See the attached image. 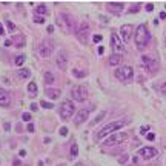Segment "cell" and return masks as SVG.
<instances>
[{"label":"cell","mask_w":166,"mask_h":166,"mask_svg":"<svg viewBox=\"0 0 166 166\" xmlns=\"http://www.w3.org/2000/svg\"><path fill=\"white\" fill-rule=\"evenodd\" d=\"M146 138H148V140H149V142H152V140H154V138H155V135H154V134H152V132H148V134H146Z\"/></svg>","instance_id":"obj_36"},{"label":"cell","mask_w":166,"mask_h":166,"mask_svg":"<svg viewBox=\"0 0 166 166\" xmlns=\"http://www.w3.org/2000/svg\"><path fill=\"white\" fill-rule=\"evenodd\" d=\"M46 13H48V8L45 5H39V6L35 8V15H42V17H43Z\"/></svg>","instance_id":"obj_22"},{"label":"cell","mask_w":166,"mask_h":166,"mask_svg":"<svg viewBox=\"0 0 166 166\" xmlns=\"http://www.w3.org/2000/svg\"><path fill=\"white\" fill-rule=\"evenodd\" d=\"M92 40L95 42V43H99V42L101 40V35H99V34H97V35H94V37H92Z\"/></svg>","instance_id":"obj_40"},{"label":"cell","mask_w":166,"mask_h":166,"mask_svg":"<svg viewBox=\"0 0 166 166\" xmlns=\"http://www.w3.org/2000/svg\"><path fill=\"white\" fill-rule=\"evenodd\" d=\"M123 8H125V5H123L122 2H108V9L111 13H114V14H120L123 11Z\"/></svg>","instance_id":"obj_17"},{"label":"cell","mask_w":166,"mask_h":166,"mask_svg":"<svg viewBox=\"0 0 166 166\" xmlns=\"http://www.w3.org/2000/svg\"><path fill=\"white\" fill-rule=\"evenodd\" d=\"M120 34H122L123 42H125V43H129V40L132 39V35H134V26L132 25H122Z\"/></svg>","instance_id":"obj_13"},{"label":"cell","mask_w":166,"mask_h":166,"mask_svg":"<svg viewBox=\"0 0 166 166\" xmlns=\"http://www.w3.org/2000/svg\"><path fill=\"white\" fill-rule=\"evenodd\" d=\"M56 62H57V66L60 69H66L68 68V52H66V49H60L57 52Z\"/></svg>","instance_id":"obj_14"},{"label":"cell","mask_w":166,"mask_h":166,"mask_svg":"<svg viewBox=\"0 0 166 166\" xmlns=\"http://www.w3.org/2000/svg\"><path fill=\"white\" fill-rule=\"evenodd\" d=\"M149 39H151V34H149L148 28L144 25H138L135 33H134V40H135V45L138 49H144L149 43Z\"/></svg>","instance_id":"obj_2"},{"label":"cell","mask_w":166,"mask_h":166,"mask_svg":"<svg viewBox=\"0 0 166 166\" xmlns=\"http://www.w3.org/2000/svg\"><path fill=\"white\" fill-rule=\"evenodd\" d=\"M39 166H43V162H39Z\"/></svg>","instance_id":"obj_51"},{"label":"cell","mask_w":166,"mask_h":166,"mask_svg":"<svg viewBox=\"0 0 166 166\" xmlns=\"http://www.w3.org/2000/svg\"><path fill=\"white\" fill-rule=\"evenodd\" d=\"M129 138V134L128 132H115L109 135L108 138H105V146H112V144H120L123 142H126Z\"/></svg>","instance_id":"obj_8"},{"label":"cell","mask_w":166,"mask_h":166,"mask_svg":"<svg viewBox=\"0 0 166 166\" xmlns=\"http://www.w3.org/2000/svg\"><path fill=\"white\" fill-rule=\"evenodd\" d=\"M165 46H166V39H165Z\"/></svg>","instance_id":"obj_52"},{"label":"cell","mask_w":166,"mask_h":166,"mask_svg":"<svg viewBox=\"0 0 166 166\" xmlns=\"http://www.w3.org/2000/svg\"><path fill=\"white\" fill-rule=\"evenodd\" d=\"M40 106H43L45 109H52V106H54V105H52V103H49V101H43V100H42Z\"/></svg>","instance_id":"obj_30"},{"label":"cell","mask_w":166,"mask_h":166,"mask_svg":"<svg viewBox=\"0 0 166 166\" xmlns=\"http://www.w3.org/2000/svg\"><path fill=\"white\" fill-rule=\"evenodd\" d=\"M138 9H140V6H138V5H135V6H132V8L129 9V14H134V13H138Z\"/></svg>","instance_id":"obj_34"},{"label":"cell","mask_w":166,"mask_h":166,"mask_svg":"<svg viewBox=\"0 0 166 166\" xmlns=\"http://www.w3.org/2000/svg\"><path fill=\"white\" fill-rule=\"evenodd\" d=\"M71 95H72V99L77 100V101H85L88 99V89L85 88L83 85H77V86L72 88Z\"/></svg>","instance_id":"obj_10"},{"label":"cell","mask_w":166,"mask_h":166,"mask_svg":"<svg viewBox=\"0 0 166 166\" xmlns=\"http://www.w3.org/2000/svg\"><path fill=\"white\" fill-rule=\"evenodd\" d=\"M6 28H8V33H15V29H17V26H15L11 20H6Z\"/></svg>","instance_id":"obj_28"},{"label":"cell","mask_w":166,"mask_h":166,"mask_svg":"<svg viewBox=\"0 0 166 166\" xmlns=\"http://www.w3.org/2000/svg\"><path fill=\"white\" fill-rule=\"evenodd\" d=\"M28 131L29 132H34V125H33V123H28Z\"/></svg>","instance_id":"obj_43"},{"label":"cell","mask_w":166,"mask_h":166,"mask_svg":"<svg viewBox=\"0 0 166 166\" xmlns=\"http://www.w3.org/2000/svg\"><path fill=\"white\" fill-rule=\"evenodd\" d=\"M48 33H54V26H52V25L48 26Z\"/></svg>","instance_id":"obj_48"},{"label":"cell","mask_w":166,"mask_h":166,"mask_svg":"<svg viewBox=\"0 0 166 166\" xmlns=\"http://www.w3.org/2000/svg\"><path fill=\"white\" fill-rule=\"evenodd\" d=\"M13 165H14V166H20V165H22V163H20V160H17V158H14V162H13Z\"/></svg>","instance_id":"obj_44"},{"label":"cell","mask_w":166,"mask_h":166,"mask_svg":"<svg viewBox=\"0 0 166 166\" xmlns=\"http://www.w3.org/2000/svg\"><path fill=\"white\" fill-rule=\"evenodd\" d=\"M60 135H63V137H65V135H68V128H65V126H63V128H60Z\"/></svg>","instance_id":"obj_35"},{"label":"cell","mask_w":166,"mask_h":166,"mask_svg":"<svg viewBox=\"0 0 166 166\" xmlns=\"http://www.w3.org/2000/svg\"><path fill=\"white\" fill-rule=\"evenodd\" d=\"M11 42H13V45L17 46V48L25 46V37L23 35H14L13 39H11Z\"/></svg>","instance_id":"obj_19"},{"label":"cell","mask_w":166,"mask_h":166,"mask_svg":"<svg viewBox=\"0 0 166 166\" xmlns=\"http://www.w3.org/2000/svg\"><path fill=\"white\" fill-rule=\"evenodd\" d=\"M14 63H15V65H17V66H22L23 63H25V56H23V54L17 56V57L14 58Z\"/></svg>","instance_id":"obj_26"},{"label":"cell","mask_w":166,"mask_h":166,"mask_svg":"<svg viewBox=\"0 0 166 166\" xmlns=\"http://www.w3.org/2000/svg\"><path fill=\"white\" fill-rule=\"evenodd\" d=\"M149 131V126H140V129H138V132H140V135H146Z\"/></svg>","instance_id":"obj_32"},{"label":"cell","mask_w":166,"mask_h":166,"mask_svg":"<svg viewBox=\"0 0 166 166\" xmlns=\"http://www.w3.org/2000/svg\"><path fill=\"white\" fill-rule=\"evenodd\" d=\"M25 155H26V151H25V149H22V151H20V157H25Z\"/></svg>","instance_id":"obj_50"},{"label":"cell","mask_w":166,"mask_h":166,"mask_svg":"<svg viewBox=\"0 0 166 166\" xmlns=\"http://www.w3.org/2000/svg\"><path fill=\"white\" fill-rule=\"evenodd\" d=\"M126 123H128L126 119L117 120V122H111V123H108V125H105L97 134H95V138H97V140H101V138H105V137H108V135H112L115 131L122 129V128L125 126Z\"/></svg>","instance_id":"obj_1"},{"label":"cell","mask_w":166,"mask_h":166,"mask_svg":"<svg viewBox=\"0 0 166 166\" xmlns=\"http://www.w3.org/2000/svg\"><path fill=\"white\" fill-rule=\"evenodd\" d=\"M103 52H105V48L100 46V48H99V54H103Z\"/></svg>","instance_id":"obj_49"},{"label":"cell","mask_w":166,"mask_h":166,"mask_svg":"<svg viewBox=\"0 0 166 166\" xmlns=\"http://www.w3.org/2000/svg\"><path fill=\"white\" fill-rule=\"evenodd\" d=\"M115 77L120 80L122 83H131L132 78H134V69L129 65H125V66H119L115 69Z\"/></svg>","instance_id":"obj_5"},{"label":"cell","mask_w":166,"mask_h":166,"mask_svg":"<svg viewBox=\"0 0 166 166\" xmlns=\"http://www.w3.org/2000/svg\"><path fill=\"white\" fill-rule=\"evenodd\" d=\"M11 105V95L6 89L0 88V106L2 108H8V106Z\"/></svg>","instance_id":"obj_15"},{"label":"cell","mask_w":166,"mask_h":166,"mask_svg":"<svg viewBox=\"0 0 166 166\" xmlns=\"http://www.w3.org/2000/svg\"><path fill=\"white\" fill-rule=\"evenodd\" d=\"M52 52H54V42L52 40H43L40 46H39V54L42 57L48 58V57H51Z\"/></svg>","instance_id":"obj_9"},{"label":"cell","mask_w":166,"mask_h":166,"mask_svg":"<svg viewBox=\"0 0 166 166\" xmlns=\"http://www.w3.org/2000/svg\"><path fill=\"white\" fill-rule=\"evenodd\" d=\"M43 78H45V83L46 85H51V83L56 82V78H54V76H52L51 72H45L43 74Z\"/></svg>","instance_id":"obj_24"},{"label":"cell","mask_w":166,"mask_h":166,"mask_svg":"<svg viewBox=\"0 0 166 166\" xmlns=\"http://www.w3.org/2000/svg\"><path fill=\"white\" fill-rule=\"evenodd\" d=\"M31 119H33V117H31L29 112H23V114H22V120L23 122H31Z\"/></svg>","instance_id":"obj_31"},{"label":"cell","mask_w":166,"mask_h":166,"mask_svg":"<svg viewBox=\"0 0 166 166\" xmlns=\"http://www.w3.org/2000/svg\"><path fill=\"white\" fill-rule=\"evenodd\" d=\"M86 71H80V69H72V76L74 77H77V78H83V77H86Z\"/></svg>","instance_id":"obj_25"},{"label":"cell","mask_w":166,"mask_h":166,"mask_svg":"<svg viewBox=\"0 0 166 166\" xmlns=\"http://www.w3.org/2000/svg\"><path fill=\"white\" fill-rule=\"evenodd\" d=\"M160 19H162V20H165V19H166V13H165V11L160 13Z\"/></svg>","instance_id":"obj_47"},{"label":"cell","mask_w":166,"mask_h":166,"mask_svg":"<svg viewBox=\"0 0 166 166\" xmlns=\"http://www.w3.org/2000/svg\"><path fill=\"white\" fill-rule=\"evenodd\" d=\"M31 109H33V111H37V109H39V106H37L35 103H31Z\"/></svg>","instance_id":"obj_45"},{"label":"cell","mask_w":166,"mask_h":166,"mask_svg":"<svg viewBox=\"0 0 166 166\" xmlns=\"http://www.w3.org/2000/svg\"><path fill=\"white\" fill-rule=\"evenodd\" d=\"M5 34V28H3V25L0 23V35H3Z\"/></svg>","instance_id":"obj_46"},{"label":"cell","mask_w":166,"mask_h":166,"mask_svg":"<svg viewBox=\"0 0 166 166\" xmlns=\"http://www.w3.org/2000/svg\"><path fill=\"white\" fill-rule=\"evenodd\" d=\"M74 33H76V37H77V40L80 42V43L88 45L89 34H91V28H89V23L88 22H80L77 25V28H76Z\"/></svg>","instance_id":"obj_4"},{"label":"cell","mask_w":166,"mask_h":166,"mask_svg":"<svg viewBox=\"0 0 166 166\" xmlns=\"http://www.w3.org/2000/svg\"><path fill=\"white\" fill-rule=\"evenodd\" d=\"M3 128H5V131H9V129H11V123H5V125H3Z\"/></svg>","instance_id":"obj_41"},{"label":"cell","mask_w":166,"mask_h":166,"mask_svg":"<svg viewBox=\"0 0 166 166\" xmlns=\"http://www.w3.org/2000/svg\"><path fill=\"white\" fill-rule=\"evenodd\" d=\"M160 91H162L163 94H166V82H163L162 85H160Z\"/></svg>","instance_id":"obj_39"},{"label":"cell","mask_w":166,"mask_h":166,"mask_svg":"<svg viewBox=\"0 0 166 166\" xmlns=\"http://www.w3.org/2000/svg\"><path fill=\"white\" fill-rule=\"evenodd\" d=\"M28 91H29V94L33 95V97H35L37 95V85L34 82H29L28 83Z\"/></svg>","instance_id":"obj_23"},{"label":"cell","mask_w":166,"mask_h":166,"mask_svg":"<svg viewBox=\"0 0 166 166\" xmlns=\"http://www.w3.org/2000/svg\"><path fill=\"white\" fill-rule=\"evenodd\" d=\"M120 63H122V56L112 54V56L109 57V65H111V66H119Z\"/></svg>","instance_id":"obj_21"},{"label":"cell","mask_w":166,"mask_h":166,"mask_svg":"<svg viewBox=\"0 0 166 166\" xmlns=\"http://www.w3.org/2000/svg\"><path fill=\"white\" fill-rule=\"evenodd\" d=\"M58 26L62 28V31L65 34H71V33L76 31V28H74L72 15H69L66 13H60V14H58Z\"/></svg>","instance_id":"obj_3"},{"label":"cell","mask_w":166,"mask_h":166,"mask_svg":"<svg viewBox=\"0 0 166 166\" xmlns=\"http://www.w3.org/2000/svg\"><path fill=\"white\" fill-rule=\"evenodd\" d=\"M138 155H140L143 160H152L158 155V151L152 146H143L140 151H138Z\"/></svg>","instance_id":"obj_12"},{"label":"cell","mask_w":166,"mask_h":166,"mask_svg":"<svg viewBox=\"0 0 166 166\" xmlns=\"http://www.w3.org/2000/svg\"><path fill=\"white\" fill-rule=\"evenodd\" d=\"M140 65L146 69V71L151 74V76H155L158 72V62L155 60L154 57H149V56H142L140 58Z\"/></svg>","instance_id":"obj_6"},{"label":"cell","mask_w":166,"mask_h":166,"mask_svg":"<svg viewBox=\"0 0 166 166\" xmlns=\"http://www.w3.org/2000/svg\"><path fill=\"white\" fill-rule=\"evenodd\" d=\"M77 155H78V146H77V143H74L71 146V158H76Z\"/></svg>","instance_id":"obj_27"},{"label":"cell","mask_w":166,"mask_h":166,"mask_svg":"<svg viewBox=\"0 0 166 166\" xmlns=\"http://www.w3.org/2000/svg\"><path fill=\"white\" fill-rule=\"evenodd\" d=\"M146 11H148V13L154 11V5H152V3H148V5H146Z\"/></svg>","instance_id":"obj_38"},{"label":"cell","mask_w":166,"mask_h":166,"mask_svg":"<svg viewBox=\"0 0 166 166\" xmlns=\"http://www.w3.org/2000/svg\"><path fill=\"white\" fill-rule=\"evenodd\" d=\"M106 115V112L103 111V112H100V114L97 115V117H95V120L92 122V125H95V123H99V122H101V119H103V117Z\"/></svg>","instance_id":"obj_29"},{"label":"cell","mask_w":166,"mask_h":166,"mask_svg":"<svg viewBox=\"0 0 166 166\" xmlns=\"http://www.w3.org/2000/svg\"><path fill=\"white\" fill-rule=\"evenodd\" d=\"M111 48H112V51H114L112 54H119V56H122L123 51H125V46H123L120 37L117 35V34H112V35H111Z\"/></svg>","instance_id":"obj_11"},{"label":"cell","mask_w":166,"mask_h":166,"mask_svg":"<svg viewBox=\"0 0 166 166\" xmlns=\"http://www.w3.org/2000/svg\"><path fill=\"white\" fill-rule=\"evenodd\" d=\"M17 77H19V78H22V80H25V78H29V77H31V69L20 68L19 71H17Z\"/></svg>","instance_id":"obj_20"},{"label":"cell","mask_w":166,"mask_h":166,"mask_svg":"<svg viewBox=\"0 0 166 166\" xmlns=\"http://www.w3.org/2000/svg\"><path fill=\"white\" fill-rule=\"evenodd\" d=\"M33 20H34L35 23H43L45 22V17H42V15H34Z\"/></svg>","instance_id":"obj_33"},{"label":"cell","mask_w":166,"mask_h":166,"mask_svg":"<svg viewBox=\"0 0 166 166\" xmlns=\"http://www.w3.org/2000/svg\"><path fill=\"white\" fill-rule=\"evenodd\" d=\"M88 117H89V111L88 109H80L77 112V115H76V119H74V123L78 126V125H83L85 122L88 120Z\"/></svg>","instance_id":"obj_16"},{"label":"cell","mask_w":166,"mask_h":166,"mask_svg":"<svg viewBox=\"0 0 166 166\" xmlns=\"http://www.w3.org/2000/svg\"><path fill=\"white\" fill-rule=\"evenodd\" d=\"M45 94H46L51 100H57L58 97H60V89H51V88H48V89L45 91Z\"/></svg>","instance_id":"obj_18"},{"label":"cell","mask_w":166,"mask_h":166,"mask_svg":"<svg viewBox=\"0 0 166 166\" xmlns=\"http://www.w3.org/2000/svg\"><path fill=\"white\" fill-rule=\"evenodd\" d=\"M3 45H5V48H8V46H13V42H11V40H5V43H3Z\"/></svg>","instance_id":"obj_42"},{"label":"cell","mask_w":166,"mask_h":166,"mask_svg":"<svg viewBox=\"0 0 166 166\" xmlns=\"http://www.w3.org/2000/svg\"><path fill=\"white\" fill-rule=\"evenodd\" d=\"M74 103L71 100H65L63 103L60 105V108H58V114H60V117L63 120H68V119H71L72 114H74Z\"/></svg>","instance_id":"obj_7"},{"label":"cell","mask_w":166,"mask_h":166,"mask_svg":"<svg viewBox=\"0 0 166 166\" xmlns=\"http://www.w3.org/2000/svg\"><path fill=\"white\" fill-rule=\"evenodd\" d=\"M128 158H129V155H123V157H120V158H119V163H125Z\"/></svg>","instance_id":"obj_37"},{"label":"cell","mask_w":166,"mask_h":166,"mask_svg":"<svg viewBox=\"0 0 166 166\" xmlns=\"http://www.w3.org/2000/svg\"><path fill=\"white\" fill-rule=\"evenodd\" d=\"M60 166H63V165H60Z\"/></svg>","instance_id":"obj_53"}]
</instances>
